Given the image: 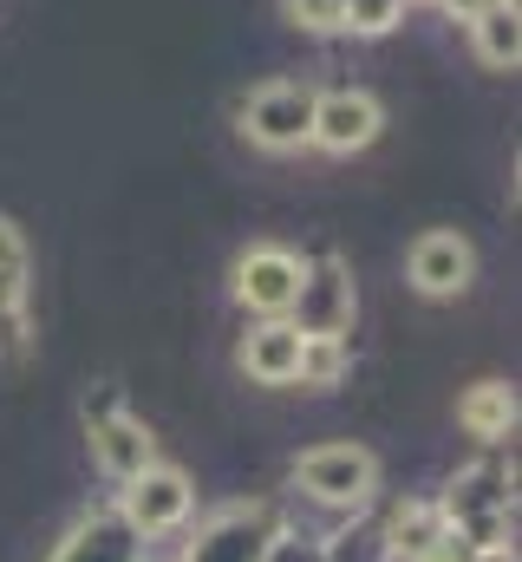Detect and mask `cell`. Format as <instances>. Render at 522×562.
I'll list each match as a JSON object with an SVG mask.
<instances>
[{
	"instance_id": "1",
	"label": "cell",
	"mask_w": 522,
	"mask_h": 562,
	"mask_svg": "<svg viewBox=\"0 0 522 562\" xmlns=\"http://www.w3.org/2000/svg\"><path fill=\"white\" fill-rule=\"evenodd\" d=\"M444 510V524L484 550V543H510V524H517V464L503 458H477L464 471H451V484L431 497Z\"/></svg>"
},
{
	"instance_id": "2",
	"label": "cell",
	"mask_w": 522,
	"mask_h": 562,
	"mask_svg": "<svg viewBox=\"0 0 522 562\" xmlns=\"http://www.w3.org/2000/svg\"><path fill=\"white\" fill-rule=\"evenodd\" d=\"M294 491L320 510H340V517H360L373 497H379V451L366 445H314L294 458Z\"/></svg>"
},
{
	"instance_id": "3",
	"label": "cell",
	"mask_w": 522,
	"mask_h": 562,
	"mask_svg": "<svg viewBox=\"0 0 522 562\" xmlns=\"http://www.w3.org/2000/svg\"><path fill=\"white\" fill-rule=\"evenodd\" d=\"M314 99H320V86H307V79H261L236 105V132L268 157H294L314 138Z\"/></svg>"
},
{
	"instance_id": "4",
	"label": "cell",
	"mask_w": 522,
	"mask_h": 562,
	"mask_svg": "<svg viewBox=\"0 0 522 562\" xmlns=\"http://www.w3.org/2000/svg\"><path fill=\"white\" fill-rule=\"evenodd\" d=\"M274 530H281V510H274V504L236 497V504H216V510L177 543V562H261Z\"/></svg>"
},
{
	"instance_id": "5",
	"label": "cell",
	"mask_w": 522,
	"mask_h": 562,
	"mask_svg": "<svg viewBox=\"0 0 522 562\" xmlns=\"http://www.w3.org/2000/svg\"><path fill=\"white\" fill-rule=\"evenodd\" d=\"M118 517H125L130 530L144 537V543H157V537H177L183 524H190V510H196V484H190V471L183 464H144L130 484H118Z\"/></svg>"
},
{
	"instance_id": "6",
	"label": "cell",
	"mask_w": 522,
	"mask_h": 562,
	"mask_svg": "<svg viewBox=\"0 0 522 562\" xmlns=\"http://www.w3.org/2000/svg\"><path fill=\"white\" fill-rule=\"evenodd\" d=\"M287 321H294L300 334H333V340H347L353 321H360V281H353V262L333 256V249L314 256V262H300V288H294Z\"/></svg>"
},
{
	"instance_id": "7",
	"label": "cell",
	"mask_w": 522,
	"mask_h": 562,
	"mask_svg": "<svg viewBox=\"0 0 522 562\" xmlns=\"http://www.w3.org/2000/svg\"><path fill=\"white\" fill-rule=\"evenodd\" d=\"M300 262H307V256H294V249H281V243H249V249L229 262V294H236V307H249L256 321L287 314V307H294V288H300Z\"/></svg>"
},
{
	"instance_id": "8",
	"label": "cell",
	"mask_w": 522,
	"mask_h": 562,
	"mask_svg": "<svg viewBox=\"0 0 522 562\" xmlns=\"http://www.w3.org/2000/svg\"><path fill=\"white\" fill-rule=\"evenodd\" d=\"M386 132V105L366 92V86H333V92H320L314 99V150H327V157H353V150H366V144H379Z\"/></svg>"
},
{
	"instance_id": "9",
	"label": "cell",
	"mask_w": 522,
	"mask_h": 562,
	"mask_svg": "<svg viewBox=\"0 0 522 562\" xmlns=\"http://www.w3.org/2000/svg\"><path fill=\"white\" fill-rule=\"evenodd\" d=\"M405 281H411L424 301H457V294L477 281V249H470V236H457V229H424V236L405 249Z\"/></svg>"
},
{
	"instance_id": "10",
	"label": "cell",
	"mask_w": 522,
	"mask_h": 562,
	"mask_svg": "<svg viewBox=\"0 0 522 562\" xmlns=\"http://www.w3.org/2000/svg\"><path fill=\"white\" fill-rule=\"evenodd\" d=\"M46 562H150V543L118 517V504H92L72 517V530L53 543Z\"/></svg>"
},
{
	"instance_id": "11",
	"label": "cell",
	"mask_w": 522,
	"mask_h": 562,
	"mask_svg": "<svg viewBox=\"0 0 522 562\" xmlns=\"http://www.w3.org/2000/svg\"><path fill=\"white\" fill-rule=\"evenodd\" d=\"M86 445H92V464L112 477V484H130L144 464H157V438L137 413H112V419H92L86 425Z\"/></svg>"
},
{
	"instance_id": "12",
	"label": "cell",
	"mask_w": 522,
	"mask_h": 562,
	"mask_svg": "<svg viewBox=\"0 0 522 562\" xmlns=\"http://www.w3.org/2000/svg\"><path fill=\"white\" fill-rule=\"evenodd\" d=\"M236 367L256 380V386H294V367H300V327L287 314L256 321L242 340H236Z\"/></svg>"
},
{
	"instance_id": "13",
	"label": "cell",
	"mask_w": 522,
	"mask_h": 562,
	"mask_svg": "<svg viewBox=\"0 0 522 562\" xmlns=\"http://www.w3.org/2000/svg\"><path fill=\"white\" fill-rule=\"evenodd\" d=\"M457 425L477 438V445H510L517 438V386L510 380H477V386H464V400H457Z\"/></svg>"
},
{
	"instance_id": "14",
	"label": "cell",
	"mask_w": 522,
	"mask_h": 562,
	"mask_svg": "<svg viewBox=\"0 0 522 562\" xmlns=\"http://www.w3.org/2000/svg\"><path fill=\"white\" fill-rule=\"evenodd\" d=\"M444 530H451V524H444V510H438L431 497H405L386 517V530H379V537H386V562H418Z\"/></svg>"
},
{
	"instance_id": "15",
	"label": "cell",
	"mask_w": 522,
	"mask_h": 562,
	"mask_svg": "<svg viewBox=\"0 0 522 562\" xmlns=\"http://www.w3.org/2000/svg\"><path fill=\"white\" fill-rule=\"evenodd\" d=\"M470 46H477V59H484L490 72H517V66H522V20H517V7H490V13H477V20H470Z\"/></svg>"
},
{
	"instance_id": "16",
	"label": "cell",
	"mask_w": 522,
	"mask_h": 562,
	"mask_svg": "<svg viewBox=\"0 0 522 562\" xmlns=\"http://www.w3.org/2000/svg\"><path fill=\"white\" fill-rule=\"evenodd\" d=\"M353 367V347L333 340V334H300V367H294V386L300 393H333Z\"/></svg>"
},
{
	"instance_id": "17",
	"label": "cell",
	"mask_w": 522,
	"mask_h": 562,
	"mask_svg": "<svg viewBox=\"0 0 522 562\" xmlns=\"http://www.w3.org/2000/svg\"><path fill=\"white\" fill-rule=\"evenodd\" d=\"M405 20V0H340V33L353 40H386Z\"/></svg>"
},
{
	"instance_id": "18",
	"label": "cell",
	"mask_w": 522,
	"mask_h": 562,
	"mask_svg": "<svg viewBox=\"0 0 522 562\" xmlns=\"http://www.w3.org/2000/svg\"><path fill=\"white\" fill-rule=\"evenodd\" d=\"M281 20H287L294 33L333 40V33H340V0H281Z\"/></svg>"
},
{
	"instance_id": "19",
	"label": "cell",
	"mask_w": 522,
	"mask_h": 562,
	"mask_svg": "<svg viewBox=\"0 0 522 562\" xmlns=\"http://www.w3.org/2000/svg\"><path fill=\"white\" fill-rule=\"evenodd\" d=\"M261 562H327V537L281 524V530L268 537V557H261Z\"/></svg>"
},
{
	"instance_id": "20",
	"label": "cell",
	"mask_w": 522,
	"mask_h": 562,
	"mask_svg": "<svg viewBox=\"0 0 522 562\" xmlns=\"http://www.w3.org/2000/svg\"><path fill=\"white\" fill-rule=\"evenodd\" d=\"M33 353V314L26 307H0V367H20Z\"/></svg>"
},
{
	"instance_id": "21",
	"label": "cell",
	"mask_w": 522,
	"mask_h": 562,
	"mask_svg": "<svg viewBox=\"0 0 522 562\" xmlns=\"http://www.w3.org/2000/svg\"><path fill=\"white\" fill-rule=\"evenodd\" d=\"M0 276L33 281V249H26V229L13 216H0Z\"/></svg>"
},
{
	"instance_id": "22",
	"label": "cell",
	"mask_w": 522,
	"mask_h": 562,
	"mask_svg": "<svg viewBox=\"0 0 522 562\" xmlns=\"http://www.w3.org/2000/svg\"><path fill=\"white\" fill-rule=\"evenodd\" d=\"M327 562H386L379 530H353V537H327Z\"/></svg>"
},
{
	"instance_id": "23",
	"label": "cell",
	"mask_w": 522,
	"mask_h": 562,
	"mask_svg": "<svg viewBox=\"0 0 522 562\" xmlns=\"http://www.w3.org/2000/svg\"><path fill=\"white\" fill-rule=\"evenodd\" d=\"M112 413H125V386L118 380H99L86 400H79V425H92V419H112Z\"/></svg>"
},
{
	"instance_id": "24",
	"label": "cell",
	"mask_w": 522,
	"mask_h": 562,
	"mask_svg": "<svg viewBox=\"0 0 522 562\" xmlns=\"http://www.w3.org/2000/svg\"><path fill=\"white\" fill-rule=\"evenodd\" d=\"M418 562H470V543H464L457 530H444V537H438V543H431Z\"/></svg>"
},
{
	"instance_id": "25",
	"label": "cell",
	"mask_w": 522,
	"mask_h": 562,
	"mask_svg": "<svg viewBox=\"0 0 522 562\" xmlns=\"http://www.w3.org/2000/svg\"><path fill=\"white\" fill-rule=\"evenodd\" d=\"M438 7H444L451 20H464V26H470L477 13H490V7H517V0H438Z\"/></svg>"
},
{
	"instance_id": "26",
	"label": "cell",
	"mask_w": 522,
	"mask_h": 562,
	"mask_svg": "<svg viewBox=\"0 0 522 562\" xmlns=\"http://www.w3.org/2000/svg\"><path fill=\"white\" fill-rule=\"evenodd\" d=\"M470 562H517V543H484V550H470Z\"/></svg>"
}]
</instances>
